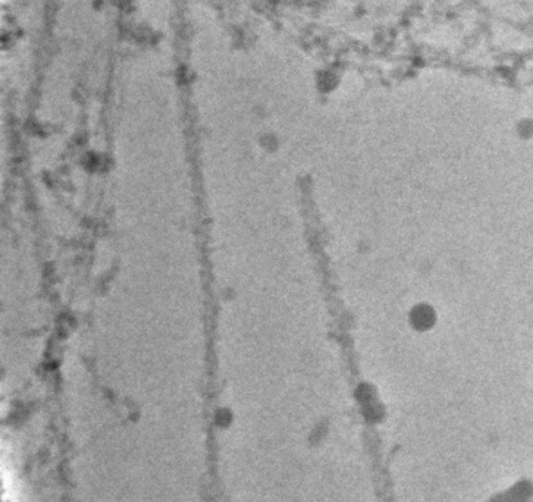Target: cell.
Here are the masks:
<instances>
[{
  "mask_svg": "<svg viewBox=\"0 0 533 502\" xmlns=\"http://www.w3.org/2000/svg\"><path fill=\"white\" fill-rule=\"evenodd\" d=\"M410 325L419 332H426L437 323V313L429 304H417L410 311Z\"/></svg>",
  "mask_w": 533,
  "mask_h": 502,
  "instance_id": "6da1fadb",
  "label": "cell"
}]
</instances>
